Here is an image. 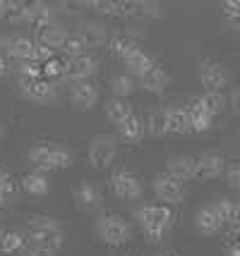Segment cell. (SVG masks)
Returning a JSON list of instances; mask_svg holds the SVG:
<instances>
[{
  "mask_svg": "<svg viewBox=\"0 0 240 256\" xmlns=\"http://www.w3.org/2000/svg\"><path fill=\"white\" fill-rule=\"evenodd\" d=\"M137 218L149 242H161L173 220V213L166 204H147L137 211Z\"/></svg>",
  "mask_w": 240,
  "mask_h": 256,
  "instance_id": "1",
  "label": "cell"
},
{
  "mask_svg": "<svg viewBox=\"0 0 240 256\" xmlns=\"http://www.w3.org/2000/svg\"><path fill=\"white\" fill-rule=\"evenodd\" d=\"M24 234H27L36 246H44V249H51V252H58L60 246L65 244L63 228H60L56 220H51V218H29Z\"/></svg>",
  "mask_w": 240,
  "mask_h": 256,
  "instance_id": "2",
  "label": "cell"
},
{
  "mask_svg": "<svg viewBox=\"0 0 240 256\" xmlns=\"http://www.w3.org/2000/svg\"><path fill=\"white\" fill-rule=\"evenodd\" d=\"M27 158L34 163V168L39 172H44V170H63V168H70L72 166V154H70L68 148H63V146H56V144H39L34 146Z\"/></svg>",
  "mask_w": 240,
  "mask_h": 256,
  "instance_id": "3",
  "label": "cell"
},
{
  "mask_svg": "<svg viewBox=\"0 0 240 256\" xmlns=\"http://www.w3.org/2000/svg\"><path fill=\"white\" fill-rule=\"evenodd\" d=\"M96 232H99L103 244H108V246H123V244H127L130 237H132V230H130L127 220L120 218V216H115V213H108V216H101V218H99Z\"/></svg>",
  "mask_w": 240,
  "mask_h": 256,
  "instance_id": "4",
  "label": "cell"
},
{
  "mask_svg": "<svg viewBox=\"0 0 240 256\" xmlns=\"http://www.w3.org/2000/svg\"><path fill=\"white\" fill-rule=\"evenodd\" d=\"M115 156H118V144L111 134H99L94 136L89 144V163L96 170H106L113 166Z\"/></svg>",
  "mask_w": 240,
  "mask_h": 256,
  "instance_id": "5",
  "label": "cell"
},
{
  "mask_svg": "<svg viewBox=\"0 0 240 256\" xmlns=\"http://www.w3.org/2000/svg\"><path fill=\"white\" fill-rule=\"evenodd\" d=\"M20 91L34 103H51L58 94V84L46 77H20Z\"/></svg>",
  "mask_w": 240,
  "mask_h": 256,
  "instance_id": "6",
  "label": "cell"
},
{
  "mask_svg": "<svg viewBox=\"0 0 240 256\" xmlns=\"http://www.w3.org/2000/svg\"><path fill=\"white\" fill-rule=\"evenodd\" d=\"M199 79H202V86L206 94H223V86L228 84V74L221 62L204 58L199 60Z\"/></svg>",
  "mask_w": 240,
  "mask_h": 256,
  "instance_id": "7",
  "label": "cell"
},
{
  "mask_svg": "<svg viewBox=\"0 0 240 256\" xmlns=\"http://www.w3.org/2000/svg\"><path fill=\"white\" fill-rule=\"evenodd\" d=\"M111 190H113V194L118 199L137 201L142 196V182L130 170H115L111 175Z\"/></svg>",
  "mask_w": 240,
  "mask_h": 256,
  "instance_id": "8",
  "label": "cell"
},
{
  "mask_svg": "<svg viewBox=\"0 0 240 256\" xmlns=\"http://www.w3.org/2000/svg\"><path fill=\"white\" fill-rule=\"evenodd\" d=\"M154 194H156V199L163 201L166 206L183 204V199H185L183 184H180L175 178H171L168 172H161V175L154 178Z\"/></svg>",
  "mask_w": 240,
  "mask_h": 256,
  "instance_id": "9",
  "label": "cell"
},
{
  "mask_svg": "<svg viewBox=\"0 0 240 256\" xmlns=\"http://www.w3.org/2000/svg\"><path fill=\"white\" fill-rule=\"evenodd\" d=\"M226 170V158L221 154L206 151L194 156V180H216Z\"/></svg>",
  "mask_w": 240,
  "mask_h": 256,
  "instance_id": "10",
  "label": "cell"
},
{
  "mask_svg": "<svg viewBox=\"0 0 240 256\" xmlns=\"http://www.w3.org/2000/svg\"><path fill=\"white\" fill-rule=\"evenodd\" d=\"M99 72V60L94 56H77V58H70L65 62V79H70L72 84L75 82H89L92 74Z\"/></svg>",
  "mask_w": 240,
  "mask_h": 256,
  "instance_id": "11",
  "label": "cell"
},
{
  "mask_svg": "<svg viewBox=\"0 0 240 256\" xmlns=\"http://www.w3.org/2000/svg\"><path fill=\"white\" fill-rule=\"evenodd\" d=\"M3 48H5V56L15 58L17 62L36 60V50H39L36 41H32L29 36H8L3 38Z\"/></svg>",
  "mask_w": 240,
  "mask_h": 256,
  "instance_id": "12",
  "label": "cell"
},
{
  "mask_svg": "<svg viewBox=\"0 0 240 256\" xmlns=\"http://www.w3.org/2000/svg\"><path fill=\"white\" fill-rule=\"evenodd\" d=\"M70 100L77 110H92L99 100V89L92 82H75L70 84Z\"/></svg>",
  "mask_w": 240,
  "mask_h": 256,
  "instance_id": "13",
  "label": "cell"
},
{
  "mask_svg": "<svg viewBox=\"0 0 240 256\" xmlns=\"http://www.w3.org/2000/svg\"><path fill=\"white\" fill-rule=\"evenodd\" d=\"M185 110H187V118H190V130L192 132H209L211 130V115L204 108V103H202L199 96L187 100Z\"/></svg>",
  "mask_w": 240,
  "mask_h": 256,
  "instance_id": "14",
  "label": "cell"
},
{
  "mask_svg": "<svg viewBox=\"0 0 240 256\" xmlns=\"http://www.w3.org/2000/svg\"><path fill=\"white\" fill-rule=\"evenodd\" d=\"M77 36L80 41L87 48H99L108 41V34H106V26L99 22H80L77 24Z\"/></svg>",
  "mask_w": 240,
  "mask_h": 256,
  "instance_id": "15",
  "label": "cell"
},
{
  "mask_svg": "<svg viewBox=\"0 0 240 256\" xmlns=\"http://www.w3.org/2000/svg\"><path fill=\"white\" fill-rule=\"evenodd\" d=\"M70 34L65 29H60L58 24H51L46 29H39L34 36L36 46H41V48H48V50H56V48H63V44L68 41Z\"/></svg>",
  "mask_w": 240,
  "mask_h": 256,
  "instance_id": "16",
  "label": "cell"
},
{
  "mask_svg": "<svg viewBox=\"0 0 240 256\" xmlns=\"http://www.w3.org/2000/svg\"><path fill=\"white\" fill-rule=\"evenodd\" d=\"M144 130H147V124L142 122V118H139L137 112H132L125 122L118 124V134H120V139L125 144H139L142 136H144Z\"/></svg>",
  "mask_w": 240,
  "mask_h": 256,
  "instance_id": "17",
  "label": "cell"
},
{
  "mask_svg": "<svg viewBox=\"0 0 240 256\" xmlns=\"http://www.w3.org/2000/svg\"><path fill=\"white\" fill-rule=\"evenodd\" d=\"M27 24L32 29H46L53 24V10L46 2H29V12H27Z\"/></svg>",
  "mask_w": 240,
  "mask_h": 256,
  "instance_id": "18",
  "label": "cell"
},
{
  "mask_svg": "<svg viewBox=\"0 0 240 256\" xmlns=\"http://www.w3.org/2000/svg\"><path fill=\"white\" fill-rule=\"evenodd\" d=\"M168 175L178 182L194 180V158L192 156H173L168 160Z\"/></svg>",
  "mask_w": 240,
  "mask_h": 256,
  "instance_id": "19",
  "label": "cell"
},
{
  "mask_svg": "<svg viewBox=\"0 0 240 256\" xmlns=\"http://www.w3.org/2000/svg\"><path fill=\"white\" fill-rule=\"evenodd\" d=\"M125 67H127V72H130L132 77L142 79L149 70H154V67H156V62H154V58L149 56L147 50H142V48H139V50H135V53L125 60Z\"/></svg>",
  "mask_w": 240,
  "mask_h": 256,
  "instance_id": "20",
  "label": "cell"
},
{
  "mask_svg": "<svg viewBox=\"0 0 240 256\" xmlns=\"http://www.w3.org/2000/svg\"><path fill=\"white\" fill-rule=\"evenodd\" d=\"M108 50H111V56L120 58V60H127L135 50H139V44L132 36H127V34H118V36L108 38Z\"/></svg>",
  "mask_w": 240,
  "mask_h": 256,
  "instance_id": "21",
  "label": "cell"
},
{
  "mask_svg": "<svg viewBox=\"0 0 240 256\" xmlns=\"http://www.w3.org/2000/svg\"><path fill=\"white\" fill-rule=\"evenodd\" d=\"M166 120H168V132L171 134L192 132V130H190V118H187L185 106H171V108H166Z\"/></svg>",
  "mask_w": 240,
  "mask_h": 256,
  "instance_id": "22",
  "label": "cell"
},
{
  "mask_svg": "<svg viewBox=\"0 0 240 256\" xmlns=\"http://www.w3.org/2000/svg\"><path fill=\"white\" fill-rule=\"evenodd\" d=\"M221 220H218V216L214 213L211 206H206V208H199V211L194 213V228H197V232L202 234H214L221 230Z\"/></svg>",
  "mask_w": 240,
  "mask_h": 256,
  "instance_id": "23",
  "label": "cell"
},
{
  "mask_svg": "<svg viewBox=\"0 0 240 256\" xmlns=\"http://www.w3.org/2000/svg\"><path fill=\"white\" fill-rule=\"evenodd\" d=\"M27 12H29V2L5 0L3 2V12H0V20L8 24H20V22H27Z\"/></svg>",
  "mask_w": 240,
  "mask_h": 256,
  "instance_id": "24",
  "label": "cell"
},
{
  "mask_svg": "<svg viewBox=\"0 0 240 256\" xmlns=\"http://www.w3.org/2000/svg\"><path fill=\"white\" fill-rule=\"evenodd\" d=\"M139 84H142L147 91H151V94H163L166 86H168V74H166L163 67L156 65L154 70H149L147 74L139 79Z\"/></svg>",
  "mask_w": 240,
  "mask_h": 256,
  "instance_id": "25",
  "label": "cell"
},
{
  "mask_svg": "<svg viewBox=\"0 0 240 256\" xmlns=\"http://www.w3.org/2000/svg\"><path fill=\"white\" fill-rule=\"evenodd\" d=\"M132 106L127 103V98H111L106 100V115H108V120L113 124H123L132 115Z\"/></svg>",
  "mask_w": 240,
  "mask_h": 256,
  "instance_id": "26",
  "label": "cell"
},
{
  "mask_svg": "<svg viewBox=\"0 0 240 256\" xmlns=\"http://www.w3.org/2000/svg\"><path fill=\"white\" fill-rule=\"evenodd\" d=\"M22 190L27 194H34V196H44V194H48L51 184H48L46 175L36 170V172H27L22 178Z\"/></svg>",
  "mask_w": 240,
  "mask_h": 256,
  "instance_id": "27",
  "label": "cell"
},
{
  "mask_svg": "<svg viewBox=\"0 0 240 256\" xmlns=\"http://www.w3.org/2000/svg\"><path fill=\"white\" fill-rule=\"evenodd\" d=\"M27 234L17 232V230H0V254H17V252H22L24 246V240Z\"/></svg>",
  "mask_w": 240,
  "mask_h": 256,
  "instance_id": "28",
  "label": "cell"
},
{
  "mask_svg": "<svg viewBox=\"0 0 240 256\" xmlns=\"http://www.w3.org/2000/svg\"><path fill=\"white\" fill-rule=\"evenodd\" d=\"M75 199L80 201L82 208H96L99 206V192L92 182H80L75 187Z\"/></svg>",
  "mask_w": 240,
  "mask_h": 256,
  "instance_id": "29",
  "label": "cell"
},
{
  "mask_svg": "<svg viewBox=\"0 0 240 256\" xmlns=\"http://www.w3.org/2000/svg\"><path fill=\"white\" fill-rule=\"evenodd\" d=\"M147 132L151 136H163L168 134V120H166V110L163 108H154L147 115Z\"/></svg>",
  "mask_w": 240,
  "mask_h": 256,
  "instance_id": "30",
  "label": "cell"
},
{
  "mask_svg": "<svg viewBox=\"0 0 240 256\" xmlns=\"http://www.w3.org/2000/svg\"><path fill=\"white\" fill-rule=\"evenodd\" d=\"M111 89H113L115 98H127L135 91V79H132V74H115L111 79Z\"/></svg>",
  "mask_w": 240,
  "mask_h": 256,
  "instance_id": "31",
  "label": "cell"
},
{
  "mask_svg": "<svg viewBox=\"0 0 240 256\" xmlns=\"http://www.w3.org/2000/svg\"><path fill=\"white\" fill-rule=\"evenodd\" d=\"M214 213L218 216V220L226 225V223H235V213H238V204H233L230 199H218L214 206Z\"/></svg>",
  "mask_w": 240,
  "mask_h": 256,
  "instance_id": "32",
  "label": "cell"
},
{
  "mask_svg": "<svg viewBox=\"0 0 240 256\" xmlns=\"http://www.w3.org/2000/svg\"><path fill=\"white\" fill-rule=\"evenodd\" d=\"M199 98H202V103H204V108L209 110L211 118H216V115H221V112L226 110V96L223 94H206L204 91Z\"/></svg>",
  "mask_w": 240,
  "mask_h": 256,
  "instance_id": "33",
  "label": "cell"
},
{
  "mask_svg": "<svg viewBox=\"0 0 240 256\" xmlns=\"http://www.w3.org/2000/svg\"><path fill=\"white\" fill-rule=\"evenodd\" d=\"M161 14H163V8H161L159 2H154V0H137V14L139 20H159Z\"/></svg>",
  "mask_w": 240,
  "mask_h": 256,
  "instance_id": "34",
  "label": "cell"
},
{
  "mask_svg": "<svg viewBox=\"0 0 240 256\" xmlns=\"http://www.w3.org/2000/svg\"><path fill=\"white\" fill-rule=\"evenodd\" d=\"M84 48H87V46L82 44V41H80V36L75 34V36H68V41L63 44V48H60V50H63V53L68 56V60H70V58L84 56Z\"/></svg>",
  "mask_w": 240,
  "mask_h": 256,
  "instance_id": "35",
  "label": "cell"
},
{
  "mask_svg": "<svg viewBox=\"0 0 240 256\" xmlns=\"http://www.w3.org/2000/svg\"><path fill=\"white\" fill-rule=\"evenodd\" d=\"M0 194H3V196H12V194H15L12 178L5 172V170H0Z\"/></svg>",
  "mask_w": 240,
  "mask_h": 256,
  "instance_id": "36",
  "label": "cell"
},
{
  "mask_svg": "<svg viewBox=\"0 0 240 256\" xmlns=\"http://www.w3.org/2000/svg\"><path fill=\"white\" fill-rule=\"evenodd\" d=\"M226 180H228V184L233 190H240V163H235V166H230L226 170Z\"/></svg>",
  "mask_w": 240,
  "mask_h": 256,
  "instance_id": "37",
  "label": "cell"
},
{
  "mask_svg": "<svg viewBox=\"0 0 240 256\" xmlns=\"http://www.w3.org/2000/svg\"><path fill=\"white\" fill-rule=\"evenodd\" d=\"M221 8H223L226 17H235V14H240V0H223Z\"/></svg>",
  "mask_w": 240,
  "mask_h": 256,
  "instance_id": "38",
  "label": "cell"
},
{
  "mask_svg": "<svg viewBox=\"0 0 240 256\" xmlns=\"http://www.w3.org/2000/svg\"><path fill=\"white\" fill-rule=\"evenodd\" d=\"M56 252H51V249H44V246H34V249H29L24 256H53Z\"/></svg>",
  "mask_w": 240,
  "mask_h": 256,
  "instance_id": "39",
  "label": "cell"
},
{
  "mask_svg": "<svg viewBox=\"0 0 240 256\" xmlns=\"http://www.w3.org/2000/svg\"><path fill=\"white\" fill-rule=\"evenodd\" d=\"M230 108H233V110L235 112H240V86L238 89H233V94H230Z\"/></svg>",
  "mask_w": 240,
  "mask_h": 256,
  "instance_id": "40",
  "label": "cell"
},
{
  "mask_svg": "<svg viewBox=\"0 0 240 256\" xmlns=\"http://www.w3.org/2000/svg\"><path fill=\"white\" fill-rule=\"evenodd\" d=\"M8 70H10V62H8V58L0 56V77H3V74H5Z\"/></svg>",
  "mask_w": 240,
  "mask_h": 256,
  "instance_id": "41",
  "label": "cell"
},
{
  "mask_svg": "<svg viewBox=\"0 0 240 256\" xmlns=\"http://www.w3.org/2000/svg\"><path fill=\"white\" fill-rule=\"evenodd\" d=\"M226 22H228L233 29H238L240 32V14H235V17H226Z\"/></svg>",
  "mask_w": 240,
  "mask_h": 256,
  "instance_id": "42",
  "label": "cell"
},
{
  "mask_svg": "<svg viewBox=\"0 0 240 256\" xmlns=\"http://www.w3.org/2000/svg\"><path fill=\"white\" fill-rule=\"evenodd\" d=\"M228 256H240V244H235L233 249L228 252Z\"/></svg>",
  "mask_w": 240,
  "mask_h": 256,
  "instance_id": "43",
  "label": "cell"
},
{
  "mask_svg": "<svg viewBox=\"0 0 240 256\" xmlns=\"http://www.w3.org/2000/svg\"><path fill=\"white\" fill-rule=\"evenodd\" d=\"M3 201H5V196H3V194H0V206H3Z\"/></svg>",
  "mask_w": 240,
  "mask_h": 256,
  "instance_id": "44",
  "label": "cell"
},
{
  "mask_svg": "<svg viewBox=\"0 0 240 256\" xmlns=\"http://www.w3.org/2000/svg\"><path fill=\"white\" fill-rule=\"evenodd\" d=\"M3 2H5V0H0V12H3Z\"/></svg>",
  "mask_w": 240,
  "mask_h": 256,
  "instance_id": "45",
  "label": "cell"
},
{
  "mask_svg": "<svg viewBox=\"0 0 240 256\" xmlns=\"http://www.w3.org/2000/svg\"><path fill=\"white\" fill-rule=\"evenodd\" d=\"M159 256H175V254H159Z\"/></svg>",
  "mask_w": 240,
  "mask_h": 256,
  "instance_id": "46",
  "label": "cell"
}]
</instances>
